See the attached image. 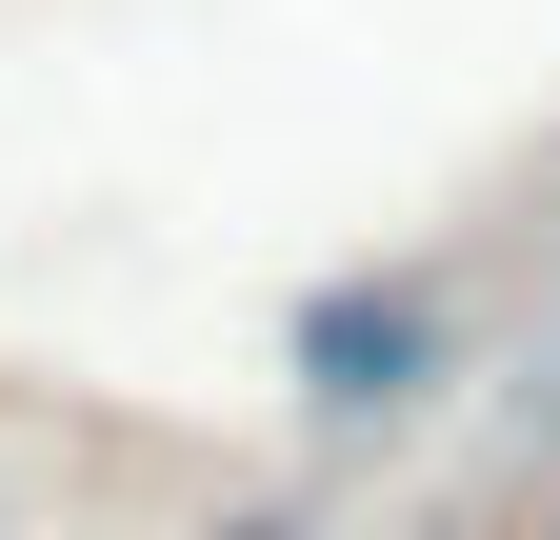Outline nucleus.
<instances>
[{
    "instance_id": "nucleus-1",
    "label": "nucleus",
    "mask_w": 560,
    "mask_h": 540,
    "mask_svg": "<svg viewBox=\"0 0 560 540\" xmlns=\"http://www.w3.org/2000/svg\"><path fill=\"white\" fill-rule=\"evenodd\" d=\"M301 380L340 400V421L420 400V380H441V301H420V281H340V301H301Z\"/></svg>"
},
{
    "instance_id": "nucleus-2",
    "label": "nucleus",
    "mask_w": 560,
    "mask_h": 540,
    "mask_svg": "<svg viewBox=\"0 0 560 540\" xmlns=\"http://www.w3.org/2000/svg\"><path fill=\"white\" fill-rule=\"evenodd\" d=\"M221 540H301V520H221Z\"/></svg>"
}]
</instances>
